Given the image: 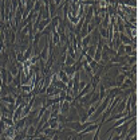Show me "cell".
<instances>
[{
  "label": "cell",
  "instance_id": "6da1fadb",
  "mask_svg": "<svg viewBox=\"0 0 138 140\" xmlns=\"http://www.w3.org/2000/svg\"><path fill=\"white\" fill-rule=\"evenodd\" d=\"M118 3H119V6L121 4H127L130 8H135V7H137V2H135V0H118Z\"/></svg>",
  "mask_w": 138,
  "mask_h": 140
},
{
  "label": "cell",
  "instance_id": "7a4b0ae2",
  "mask_svg": "<svg viewBox=\"0 0 138 140\" xmlns=\"http://www.w3.org/2000/svg\"><path fill=\"white\" fill-rule=\"evenodd\" d=\"M101 35H102V38H109V31H107V28H103V27H99V31H98Z\"/></svg>",
  "mask_w": 138,
  "mask_h": 140
},
{
  "label": "cell",
  "instance_id": "3957f363",
  "mask_svg": "<svg viewBox=\"0 0 138 140\" xmlns=\"http://www.w3.org/2000/svg\"><path fill=\"white\" fill-rule=\"evenodd\" d=\"M47 24H50V19H46V20H43V22L40 23V24H39V26H38V28H39V31H40V32H42V31H43V30H44V27H46Z\"/></svg>",
  "mask_w": 138,
  "mask_h": 140
},
{
  "label": "cell",
  "instance_id": "277c9868",
  "mask_svg": "<svg viewBox=\"0 0 138 140\" xmlns=\"http://www.w3.org/2000/svg\"><path fill=\"white\" fill-rule=\"evenodd\" d=\"M135 61H137V59H135V55H131V57L129 58V65H130V66L134 65V63H135Z\"/></svg>",
  "mask_w": 138,
  "mask_h": 140
},
{
  "label": "cell",
  "instance_id": "5b68a950",
  "mask_svg": "<svg viewBox=\"0 0 138 140\" xmlns=\"http://www.w3.org/2000/svg\"><path fill=\"white\" fill-rule=\"evenodd\" d=\"M22 90L30 93V92H31V86H26V85H23V86H22Z\"/></svg>",
  "mask_w": 138,
  "mask_h": 140
}]
</instances>
